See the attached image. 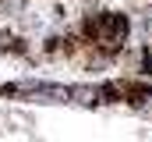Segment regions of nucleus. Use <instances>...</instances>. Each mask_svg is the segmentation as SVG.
Returning <instances> with one entry per match:
<instances>
[{"label":"nucleus","instance_id":"obj_1","mask_svg":"<svg viewBox=\"0 0 152 142\" xmlns=\"http://www.w3.org/2000/svg\"><path fill=\"white\" fill-rule=\"evenodd\" d=\"M81 36H85L99 53L113 57V53L124 50V43H127V36H131V21H127V14H120V11H92V14L81 18Z\"/></svg>","mask_w":152,"mask_h":142},{"label":"nucleus","instance_id":"obj_2","mask_svg":"<svg viewBox=\"0 0 152 142\" xmlns=\"http://www.w3.org/2000/svg\"><path fill=\"white\" fill-rule=\"evenodd\" d=\"M124 100L131 106H142L152 100V85L149 82H138V78H131V82H124Z\"/></svg>","mask_w":152,"mask_h":142},{"label":"nucleus","instance_id":"obj_3","mask_svg":"<svg viewBox=\"0 0 152 142\" xmlns=\"http://www.w3.org/2000/svg\"><path fill=\"white\" fill-rule=\"evenodd\" d=\"M71 100L81 106H96L99 103V85H75L71 89Z\"/></svg>","mask_w":152,"mask_h":142},{"label":"nucleus","instance_id":"obj_4","mask_svg":"<svg viewBox=\"0 0 152 142\" xmlns=\"http://www.w3.org/2000/svg\"><path fill=\"white\" fill-rule=\"evenodd\" d=\"M0 50H11V53H25V43H21L18 36L11 32V29H0Z\"/></svg>","mask_w":152,"mask_h":142}]
</instances>
